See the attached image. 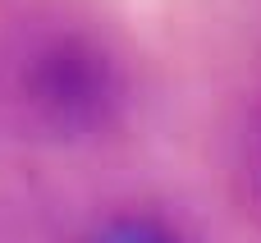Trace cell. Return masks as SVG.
I'll return each instance as SVG.
<instances>
[{"instance_id": "cell-1", "label": "cell", "mask_w": 261, "mask_h": 243, "mask_svg": "<svg viewBox=\"0 0 261 243\" xmlns=\"http://www.w3.org/2000/svg\"><path fill=\"white\" fill-rule=\"evenodd\" d=\"M96 243H174V239H170V234H161L156 225H142V221H119V225H110Z\"/></svg>"}]
</instances>
